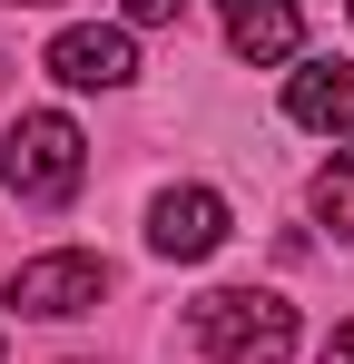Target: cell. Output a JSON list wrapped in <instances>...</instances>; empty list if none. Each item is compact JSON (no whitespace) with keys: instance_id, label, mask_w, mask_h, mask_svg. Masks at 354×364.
Listing matches in <instances>:
<instances>
[{"instance_id":"6da1fadb","label":"cell","mask_w":354,"mask_h":364,"mask_svg":"<svg viewBox=\"0 0 354 364\" xmlns=\"http://www.w3.org/2000/svg\"><path fill=\"white\" fill-rule=\"evenodd\" d=\"M187 335L207 364H286L295 355V305L276 286H217L187 305Z\"/></svg>"},{"instance_id":"7a4b0ae2","label":"cell","mask_w":354,"mask_h":364,"mask_svg":"<svg viewBox=\"0 0 354 364\" xmlns=\"http://www.w3.org/2000/svg\"><path fill=\"white\" fill-rule=\"evenodd\" d=\"M79 178H89V138H79V119L30 109V119L0 138V187H10V197H30V207H69Z\"/></svg>"},{"instance_id":"3957f363","label":"cell","mask_w":354,"mask_h":364,"mask_svg":"<svg viewBox=\"0 0 354 364\" xmlns=\"http://www.w3.org/2000/svg\"><path fill=\"white\" fill-rule=\"evenodd\" d=\"M99 296H109V266H99L89 246H59V256L10 266V305H20V315H40V325H59V315H89Z\"/></svg>"},{"instance_id":"277c9868","label":"cell","mask_w":354,"mask_h":364,"mask_svg":"<svg viewBox=\"0 0 354 364\" xmlns=\"http://www.w3.org/2000/svg\"><path fill=\"white\" fill-rule=\"evenodd\" d=\"M148 246H158L168 266L217 256V246H227V197H217V187H168V197L148 207Z\"/></svg>"},{"instance_id":"5b68a950","label":"cell","mask_w":354,"mask_h":364,"mask_svg":"<svg viewBox=\"0 0 354 364\" xmlns=\"http://www.w3.org/2000/svg\"><path fill=\"white\" fill-rule=\"evenodd\" d=\"M50 79H59V89H128V79H138V40L79 20V30L50 40Z\"/></svg>"},{"instance_id":"8992f818","label":"cell","mask_w":354,"mask_h":364,"mask_svg":"<svg viewBox=\"0 0 354 364\" xmlns=\"http://www.w3.org/2000/svg\"><path fill=\"white\" fill-rule=\"evenodd\" d=\"M227 10V40H236V60H256V69H276L305 50V20H295V0H217Z\"/></svg>"},{"instance_id":"52a82bcc","label":"cell","mask_w":354,"mask_h":364,"mask_svg":"<svg viewBox=\"0 0 354 364\" xmlns=\"http://www.w3.org/2000/svg\"><path fill=\"white\" fill-rule=\"evenodd\" d=\"M286 119H295V128H315V138L354 128V69H335V60L295 69V79H286Z\"/></svg>"},{"instance_id":"ba28073f","label":"cell","mask_w":354,"mask_h":364,"mask_svg":"<svg viewBox=\"0 0 354 364\" xmlns=\"http://www.w3.org/2000/svg\"><path fill=\"white\" fill-rule=\"evenodd\" d=\"M315 217H325L335 237H354V148L325 168V178H315Z\"/></svg>"},{"instance_id":"9c48e42d","label":"cell","mask_w":354,"mask_h":364,"mask_svg":"<svg viewBox=\"0 0 354 364\" xmlns=\"http://www.w3.org/2000/svg\"><path fill=\"white\" fill-rule=\"evenodd\" d=\"M128 10V30H168V20H187V0H118Z\"/></svg>"},{"instance_id":"30bf717a","label":"cell","mask_w":354,"mask_h":364,"mask_svg":"<svg viewBox=\"0 0 354 364\" xmlns=\"http://www.w3.org/2000/svg\"><path fill=\"white\" fill-rule=\"evenodd\" d=\"M325 364H354V325H335V345H325Z\"/></svg>"},{"instance_id":"8fae6325","label":"cell","mask_w":354,"mask_h":364,"mask_svg":"<svg viewBox=\"0 0 354 364\" xmlns=\"http://www.w3.org/2000/svg\"><path fill=\"white\" fill-rule=\"evenodd\" d=\"M20 10H59V0H20Z\"/></svg>"}]
</instances>
